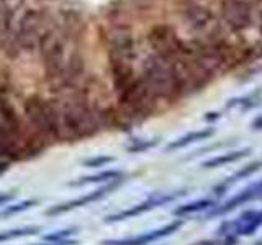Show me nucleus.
I'll list each match as a JSON object with an SVG mask.
<instances>
[{"label": "nucleus", "instance_id": "f257e3e1", "mask_svg": "<svg viewBox=\"0 0 262 245\" xmlns=\"http://www.w3.org/2000/svg\"><path fill=\"white\" fill-rule=\"evenodd\" d=\"M149 44L154 49L156 56L162 57L167 61H176L180 57V54L185 53L182 41L179 39L176 31L167 24H158L149 31Z\"/></svg>", "mask_w": 262, "mask_h": 245}, {"label": "nucleus", "instance_id": "f03ea898", "mask_svg": "<svg viewBox=\"0 0 262 245\" xmlns=\"http://www.w3.org/2000/svg\"><path fill=\"white\" fill-rule=\"evenodd\" d=\"M223 21L233 31H243L252 21V12L248 2L244 0H223L220 7Z\"/></svg>", "mask_w": 262, "mask_h": 245}, {"label": "nucleus", "instance_id": "7ed1b4c3", "mask_svg": "<svg viewBox=\"0 0 262 245\" xmlns=\"http://www.w3.org/2000/svg\"><path fill=\"white\" fill-rule=\"evenodd\" d=\"M262 227V211H246L239 217H236L233 223H225L220 227V234L228 235V232L234 235H251Z\"/></svg>", "mask_w": 262, "mask_h": 245}, {"label": "nucleus", "instance_id": "20e7f679", "mask_svg": "<svg viewBox=\"0 0 262 245\" xmlns=\"http://www.w3.org/2000/svg\"><path fill=\"white\" fill-rule=\"evenodd\" d=\"M185 21L188 28L196 33H211L215 30V18L208 8L202 5H190L185 12Z\"/></svg>", "mask_w": 262, "mask_h": 245}, {"label": "nucleus", "instance_id": "39448f33", "mask_svg": "<svg viewBox=\"0 0 262 245\" xmlns=\"http://www.w3.org/2000/svg\"><path fill=\"white\" fill-rule=\"evenodd\" d=\"M260 196H262V180H259L257 183H254V185L248 186L246 190L239 191L236 196H233V198L229 200V201H226L225 204H221V206L215 208V209H213V211L210 212V214H208V217L226 214V212L233 211L234 208L241 206L243 203H249V201L256 200V198H260Z\"/></svg>", "mask_w": 262, "mask_h": 245}, {"label": "nucleus", "instance_id": "423d86ee", "mask_svg": "<svg viewBox=\"0 0 262 245\" xmlns=\"http://www.w3.org/2000/svg\"><path fill=\"white\" fill-rule=\"evenodd\" d=\"M179 194H184V193H172V194H156L152 198L143 201L141 204H138V206L131 208V209H126V211H121L118 214H113L110 217H106L108 220H123V219H128V217H133V216H138V214H143V212L149 211V209H154L158 206H162V204H167L170 201H174Z\"/></svg>", "mask_w": 262, "mask_h": 245}, {"label": "nucleus", "instance_id": "0eeeda50", "mask_svg": "<svg viewBox=\"0 0 262 245\" xmlns=\"http://www.w3.org/2000/svg\"><path fill=\"white\" fill-rule=\"evenodd\" d=\"M121 185V178L118 180H112V182L108 185H105L103 188H100V190H97V191H92L90 194L84 196V198H77V200H74L71 203H66L62 204V206L59 208H53V209H49L48 211V214H61V212H66V211H69V209H74V208H77V206H85L87 203H92L95 200H100L102 196H105L106 193H110L113 190H117V188Z\"/></svg>", "mask_w": 262, "mask_h": 245}, {"label": "nucleus", "instance_id": "6e6552de", "mask_svg": "<svg viewBox=\"0 0 262 245\" xmlns=\"http://www.w3.org/2000/svg\"><path fill=\"white\" fill-rule=\"evenodd\" d=\"M182 226V220H176V223H170L167 226H164L158 231H152V232H147L143 235H138V237H131V239H125V240H113L108 242L110 245H147L154 240H159L162 237L170 235L172 232L179 231V227Z\"/></svg>", "mask_w": 262, "mask_h": 245}, {"label": "nucleus", "instance_id": "1a4fd4ad", "mask_svg": "<svg viewBox=\"0 0 262 245\" xmlns=\"http://www.w3.org/2000/svg\"><path fill=\"white\" fill-rule=\"evenodd\" d=\"M262 167V162H251V163H248L246 167H243L241 170H237L236 174H233L231 177H228L226 178V182H223L221 185H218V186H215L213 188V191H215V194H223L229 186H231L233 183H236L237 180H241V178H248V177H251L252 174H256V172L259 170Z\"/></svg>", "mask_w": 262, "mask_h": 245}, {"label": "nucleus", "instance_id": "9d476101", "mask_svg": "<svg viewBox=\"0 0 262 245\" xmlns=\"http://www.w3.org/2000/svg\"><path fill=\"white\" fill-rule=\"evenodd\" d=\"M215 131H213L211 128H207V129H200V131H193V133H188L185 136H182L180 139H177V141L170 142L167 145V151H174V149H182V147H187L196 141H205V139H208Z\"/></svg>", "mask_w": 262, "mask_h": 245}, {"label": "nucleus", "instance_id": "9b49d317", "mask_svg": "<svg viewBox=\"0 0 262 245\" xmlns=\"http://www.w3.org/2000/svg\"><path fill=\"white\" fill-rule=\"evenodd\" d=\"M251 152V149H244V151H236V152H228V154H220L216 157H211L210 160L203 162V167L207 168H215V167H223L226 163H233L241 160Z\"/></svg>", "mask_w": 262, "mask_h": 245}, {"label": "nucleus", "instance_id": "f8f14e48", "mask_svg": "<svg viewBox=\"0 0 262 245\" xmlns=\"http://www.w3.org/2000/svg\"><path fill=\"white\" fill-rule=\"evenodd\" d=\"M215 206V201L213 200H196V201H192V203H185L182 206H179L174 209V214L177 217H184V216H188V214H193V212H200V211H205L208 208H213Z\"/></svg>", "mask_w": 262, "mask_h": 245}, {"label": "nucleus", "instance_id": "ddd939ff", "mask_svg": "<svg viewBox=\"0 0 262 245\" xmlns=\"http://www.w3.org/2000/svg\"><path fill=\"white\" fill-rule=\"evenodd\" d=\"M123 174L121 172H117V170H110V172H102V174H98L95 177H89L85 178V182L82 183H90V182H105V180H108V182H112V180H118L121 178Z\"/></svg>", "mask_w": 262, "mask_h": 245}, {"label": "nucleus", "instance_id": "4468645a", "mask_svg": "<svg viewBox=\"0 0 262 245\" xmlns=\"http://www.w3.org/2000/svg\"><path fill=\"white\" fill-rule=\"evenodd\" d=\"M193 245H237V235L228 234V235L223 237V240H221V242H216V240H202V242H196Z\"/></svg>", "mask_w": 262, "mask_h": 245}, {"label": "nucleus", "instance_id": "2eb2a0df", "mask_svg": "<svg viewBox=\"0 0 262 245\" xmlns=\"http://www.w3.org/2000/svg\"><path fill=\"white\" fill-rule=\"evenodd\" d=\"M156 144H158V141H135L133 145L128 147L129 152H143V151H147L151 149V147H154Z\"/></svg>", "mask_w": 262, "mask_h": 245}, {"label": "nucleus", "instance_id": "dca6fc26", "mask_svg": "<svg viewBox=\"0 0 262 245\" xmlns=\"http://www.w3.org/2000/svg\"><path fill=\"white\" fill-rule=\"evenodd\" d=\"M110 162H113L112 157H97V159L87 160L85 165H89V167H102V165H105V163H110Z\"/></svg>", "mask_w": 262, "mask_h": 245}, {"label": "nucleus", "instance_id": "f3484780", "mask_svg": "<svg viewBox=\"0 0 262 245\" xmlns=\"http://www.w3.org/2000/svg\"><path fill=\"white\" fill-rule=\"evenodd\" d=\"M31 204H33V201H25V203L18 204V206H13V208H8V209H5V211H4V214H5V216H8V214H13V212L23 211V209H27L28 206H31Z\"/></svg>", "mask_w": 262, "mask_h": 245}, {"label": "nucleus", "instance_id": "a211bd4d", "mask_svg": "<svg viewBox=\"0 0 262 245\" xmlns=\"http://www.w3.org/2000/svg\"><path fill=\"white\" fill-rule=\"evenodd\" d=\"M72 234V229H69V231H61L59 234H51L46 237V240H59V239H64V237H68Z\"/></svg>", "mask_w": 262, "mask_h": 245}, {"label": "nucleus", "instance_id": "6ab92c4d", "mask_svg": "<svg viewBox=\"0 0 262 245\" xmlns=\"http://www.w3.org/2000/svg\"><path fill=\"white\" fill-rule=\"evenodd\" d=\"M13 196L12 194H0V204H5L8 201H12Z\"/></svg>", "mask_w": 262, "mask_h": 245}, {"label": "nucleus", "instance_id": "aec40b11", "mask_svg": "<svg viewBox=\"0 0 262 245\" xmlns=\"http://www.w3.org/2000/svg\"><path fill=\"white\" fill-rule=\"evenodd\" d=\"M252 126H254V129H262V116H259L256 121H254Z\"/></svg>", "mask_w": 262, "mask_h": 245}, {"label": "nucleus", "instance_id": "412c9836", "mask_svg": "<svg viewBox=\"0 0 262 245\" xmlns=\"http://www.w3.org/2000/svg\"><path fill=\"white\" fill-rule=\"evenodd\" d=\"M256 245H262V240H259V242H257Z\"/></svg>", "mask_w": 262, "mask_h": 245}, {"label": "nucleus", "instance_id": "4be33fe9", "mask_svg": "<svg viewBox=\"0 0 262 245\" xmlns=\"http://www.w3.org/2000/svg\"><path fill=\"white\" fill-rule=\"evenodd\" d=\"M260 30H262V23H260Z\"/></svg>", "mask_w": 262, "mask_h": 245}]
</instances>
